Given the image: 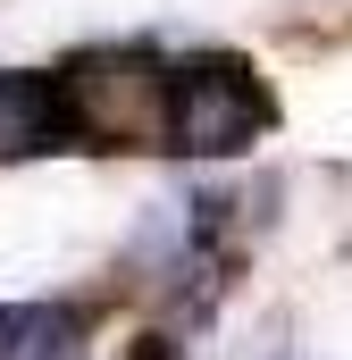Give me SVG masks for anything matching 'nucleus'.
Returning a JSON list of instances; mask_svg holds the SVG:
<instances>
[{"instance_id": "f257e3e1", "label": "nucleus", "mask_w": 352, "mask_h": 360, "mask_svg": "<svg viewBox=\"0 0 352 360\" xmlns=\"http://www.w3.org/2000/svg\"><path fill=\"white\" fill-rule=\"evenodd\" d=\"M277 117L260 68L235 59V51H193L168 59L160 76V143L184 160H227V151H252Z\"/></svg>"}, {"instance_id": "f03ea898", "label": "nucleus", "mask_w": 352, "mask_h": 360, "mask_svg": "<svg viewBox=\"0 0 352 360\" xmlns=\"http://www.w3.org/2000/svg\"><path fill=\"white\" fill-rule=\"evenodd\" d=\"M59 143H76L68 84L42 76V68H0V160H34V151H59Z\"/></svg>"}, {"instance_id": "7ed1b4c3", "label": "nucleus", "mask_w": 352, "mask_h": 360, "mask_svg": "<svg viewBox=\"0 0 352 360\" xmlns=\"http://www.w3.org/2000/svg\"><path fill=\"white\" fill-rule=\"evenodd\" d=\"M84 310L76 302H0V360H76Z\"/></svg>"}]
</instances>
